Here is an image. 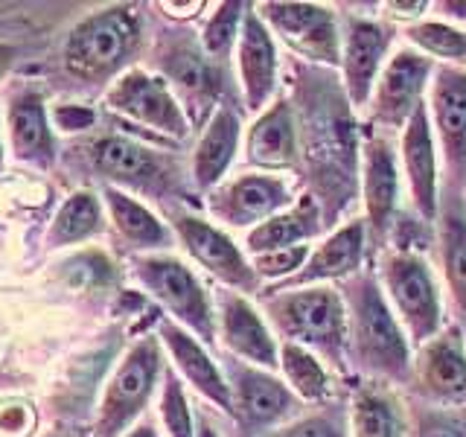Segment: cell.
I'll return each instance as SVG.
<instances>
[{
  "instance_id": "obj_6",
  "label": "cell",
  "mask_w": 466,
  "mask_h": 437,
  "mask_svg": "<svg viewBox=\"0 0 466 437\" xmlns=\"http://www.w3.org/2000/svg\"><path fill=\"white\" fill-rule=\"evenodd\" d=\"M257 15L274 38L289 50L320 65H341V24L339 15L320 4H259Z\"/></svg>"
},
{
  "instance_id": "obj_24",
  "label": "cell",
  "mask_w": 466,
  "mask_h": 437,
  "mask_svg": "<svg viewBox=\"0 0 466 437\" xmlns=\"http://www.w3.org/2000/svg\"><path fill=\"white\" fill-rule=\"evenodd\" d=\"M347 422L350 437H405L408 432L405 408L385 382H370L356 391Z\"/></svg>"
},
{
  "instance_id": "obj_27",
  "label": "cell",
  "mask_w": 466,
  "mask_h": 437,
  "mask_svg": "<svg viewBox=\"0 0 466 437\" xmlns=\"http://www.w3.org/2000/svg\"><path fill=\"white\" fill-rule=\"evenodd\" d=\"M12 149L21 160L47 167L53 164V137L47 126V111L38 94H24L9 108Z\"/></svg>"
},
{
  "instance_id": "obj_14",
  "label": "cell",
  "mask_w": 466,
  "mask_h": 437,
  "mask_svg": "<svg viewBox=\"0 0 466 437\" xmlns=\"http://www.w3.org/2000/svg\"><path fill=\"white\" fill-rule=\"evenodd\" d=\"M172 225H175V233H178V239L184 242L187 254L193 257L204 271L213 274L218 283L239 291V295L259 291L262 280L257 277L254 266L248 262L242 248L233 242L222 228H216L189 213L175 216Z\"/></svg>"
},
{
  "instance_id": "obj_2",
  "label": "cell",
  "mask_w": 466,
  "mask_h": 437,
  "mask_svg": "<svg viewBox=\"0 0 466 437\" xmlns=\"http://www.w3.org/2000/svg\"><path fill=\"white\" fill-rule=\"evenodd\" d=\"M266 320L283 341L309 347L324 361L344 368L347 361V303L329 286L271 289Z\"/></svg>"
},
{
  "instance_id": "obj_20",
  "label": "cell",
  "mask_w": 466,
  "mask_h": 437,
  "mask_svg": "<svg viewBox=\"0 0 466 437\" xmlns=\"http://www.w3.org/2000/svg\"><path fill=\"white\" fill-rule=\"evenodd\" d=\"M364 239H368V225L361 218L341 225L315 248L309 259H306V266L291 280L274 289H300V286H320L332 280H350V277H356L361 271Z\"/></svg>"
},
{
  "instance_id": "obj_18",
  "label": "cell",
  "mask_w": 466,
  "mask_h": 437,
  "mask_svg": "<svg viewBox=\"0 0 466 437\" xmlns=\"http://www.w3.org/2000/svg\"><path fill=\"white\" fill-rule=\"evenodd\" d=\"M361 196L364 225L376 242H385L400 208V158L385 135H373L361 155Z\"/></svg>"
},
{
  "instance_id": "obj_28",
  "label": "cell",
  "mask_w": 466,
  "mask_h": 437,
  "mask_svg": "<svg viewBox=\"0 0 466 437\" xmlns=\"http://www.w3.org/2000/svg\"><path fill=\"white\" fill-rule=\"evenodd\" d=\"M437 242H441L443 283L449 291L451 310L458 312V320L466 335V216H463V210L451 208L441 218Z\"/></svg>"
},
{
  "instance_id": "obj_16",
  "label": "cell",
  "mask_w": 466,
  "mask_h": 437,
  "mask_svg": "<svg viewBox=\"0 0 466 437\" xmlns=\"http://www.w3.org/2000/svg\"><path fill=\"white\" fill-rule=\"evenodd\" d=\"M411 382L422 397L441 405L466 402V339L458 327H443L417 350Z\"/></svg>"
},
{
  "instance_id": "obj_42",
  "label": "cell",
  "mask_w": 466,
  "mask_h": 437,
  "mask_svg": "<svg viewBox=\"0 0 466 437\" xmlns=\"http://www.w3.org/2000/svg\"><path fill=\"white\" fill-rule=\"evenodd\" d=\"M208 4H201V0H196V4H160V9H164L167 15H175V18H196L198 9H204Z\"/></svg>"
},
{
  "instance_id": "obj_33",
  "label": "cell",
  "mask_w": 466,
  "mask_h": 437,
  "mask_svg": "<svg viewBox=\"0 0 466 437\" xmlns=\"http://www.w3.org/2000/svg\"><path fill=\"white\" fill-rule=\"evenodd\" d=\"M245 4H218L216 12L210 15V21L204 24V33H201V50L204 56L222 58L230 56V50H237V41L242 33V24H245Z\"/></svg>"
},
{
  "instance_id": "obj_26",
  "label": "cell",
  "mask_w": 466,
  "mask_h": 437,
  "mask_svg": "<svg viewBox=\"0 0 466 437\" xmlns=\"http://www.w3.org/2000/svg\"><path fill=\"white\" fill-rule=\"evenodd\" d=\"M320 230V216L312 198H300L291 208H286L283 213L271 216L268 222L257 225L254 230H248L245 237V248L248 254H266V251H277V248H291V245H303L312 237H318Z\"/></svg>"
},
{
  "instance_id": "obj_22",
  "label": "cell",
  "mask_w": 466,
  "mask_h": 437,
  "mask_svg": "<svg viewBox=\"0 0 466 437\" xmlns=\"http://www.w3.org/2000/svg\"><path fill=\"white\" fill-rule=\"evenodd\" d=\"M245 160L259 172H280L295 167L298 128L286 99H274L266 111L257 114V120L245 135Z\"/></svg>"
},
{
  "instance_id": "obj_15",
  "label": "cell",
  "mask_w": 466,
  "mask_h": 437,
  "mask_svg": "<svg viewBox=\"0 0 466 437\" xmlns=\"http://www.w3.org/2000/svg\"><path fill=\"white\" fill-rule=\"evenodd\" d=\"M218 341L245 364L262 371L280 368V344L271 324L257 306L239 291H222L218 295Z\"/></svg>"
},
{
  "instance_id": "obj_41",
  "label": "cell",
  "mask_w": 466,
  "mask_h": 437,
  "mask_svg": "<svg viewBox=\"0 0 466 437\" xmlns=\"http://www.w3.org/2000/svg\"><path fill=\"white\" fill-rule=\"evenodd\" d=\"M56 123L62 128H87L94 123V114L91 111H82V108H70V114L62 108L56 114Z\"/></svg>"
},
{
  "instance_id": "obj_9",
  "label": "cell",
  "mask_w": 466,
  "mask_h": 437,
  "mask_svg": "<svg viewBox=\"0 0 466 437\" xmlns=\"http://www.w3.org/2000/svg\"><path fill=\"white\" fill-rule=\"evenodd\" d=\"M230 400L233 414L251 432H271L280 429L295 417H300V400L295 397L283 379H277L271 371L254 368V364H230Z\"/></svg>"
},
{
  "instance_id": "obj_31",
  "label": "cell",
  "mask_w": 466,
  "mask_h": 437,
  "mask_svg": "<svg viewBox=\"0 0 466 437\" xmlns=\"http://www.w3.org/2000/svg\"><path fill=\"white\" fill-rule=\"evenodd\" d=\"M408 44L429 56L431 62H441L449 67H466V29L449 21H417L405 26Z\"/></svg>"
},
{
  "instance_id": "obj_35",
  "label": "cell",
  "mask_w": 466,
  "mask_h": 437,
  "mask_svg": "<svg viewBox=\"0 0 466 437\" xmlns=\"http://www.w3.org/2000/svg\"><path fill=\"white\" fill-rule=\"evenodd\" d=\"M160 420H164L169 437H196L198 434L193 412H189V402H187V393H184V385L172 371L167 373L164 397H160Z\"/></svg>"
},
{
  "instance_id": "obj_39",
  "label": "cell",
  "mask_w": 466,
  "mask_h": 437,
  "mask_svg": "<svg viewBox=\"0 0 466 437\" xmlns=\"http://www.w3.org/2000/svg\"><path fill=\"white\" fill-rule=\"evenodd\" d=\"M385 9H388V18L402 21L405 26H411V24L422 21V15H426L429 4H422V0H417V4H400V0H393V4H385Z\"/></svg>"
},
{
  "instance_id": "obj_30",
  "label": "cell",
  "mask_w": 466,
  "mask_h": 437,
  "mask_svg": "<svg viewBox=\"0 0 466 437\" xmlns=\"http://www.w3.org/2000/svg\"><path fill=\"white\" fill-rule=\"evenodd\" d=\"M106 204L120 237L128 239L135 248H164L169 242V230L164 228V222L149 208H143L140 201L126 196L123 189L108 187Z\"/></svg>"
},
{
  "instance_id": "obj_36",
  "label": "cell",
  "mask_w": 466,
  "mask_h": 437,
  "mask_svg": "<svg viewBox=\"0 0 466 437\" xmlns=\"http://www.w3.org/2000/svg\"><path fill=\"white\" fill-rule=\"evenodd\" d=\"M262 437H350V422H344L339 414L324 412V414L295 417L286 426L271 429Z\"/></svg>"
},
{
  "instance_id": "obj_43",
  "label": "cell",
  "mask_w": 466,
  "mask_h": 437,
  "mask_svg": "<svg viewBox=\"0 0 466 437\" xmlns=\"http://www.w3.org/2000/svg\"><path fill=\"white\" fill-rule=\"evenodd\" d=\"M441 9L449 18V24H458L466 29V0H449V4H441Z\"/></svg>"
},
{
  "instance_id": "obj_19",
  "label": "cell",
  "mask_w": 466,
  "mask_h": 437,
  "mask_svg": "<svg viewBox=\"0 0 466 437\" xmlns=\"http://www.w3.org/2000/svg\"><path fill=\"white\" fill-rule=\"evenodd\" d=\"M237 79L248 111L262 114L271 106L277 87V47L268 26L251 6L245 12V24L237 41Z\"/></svg>"
},
{
  "instance_id": "obj_4",
  "label": "cell",
  "mask_w": 466,
  "mask_h": 437,
  "mask_svg": "<svg viewBox=\"0 0 466 437\" xmlns=\"http://www.w3.org/2000/svg\"><path fill=\"white\" fill-rule=\"evenodd\" d=\"M140 41V18L131 6H111L85 18L65 44V65L85 82L106 79L128 62Z\"/></svg>"
},
{
  "instance_id": "obj_8",
  "label": "cell",
  "mask_w": 466,
  "mask_h": 437,
  "mask_svg": "<svg viewBox=\"0 0 466 437\" xmlns=\"http://www.w3.org/2000/svg\"><path fill=\"white\" fill-rule=\"evenodd\" d=\"M157 373H160V347L155 339H143L140 344L128 350L106 388V397H102L99 405V420H96L99 437H116L131 426V420L149 402Z\"/></svg>"
},
{
  "instance_id": "obj_7",
  "label": "cell",
  "mask_w": 466,
  "mask_h": 437,
  "mask_svg": "<svg viewBox=\"0 0 466 437\" xmlns=\"http://www.w3.org/2000/svg\"><path fill=\"white\" fill-rule=\"evenodd\" d=\"M434 62L414 47H402L379 73L370 94V117L382 128H405L408 120L426 106V94L434 76Z\"/></svg>"
},
{
  "instance_id": "obj_25",
  "label": "cell",
  "mask_w": 466,
  "mask_h": 437,
  "mask_svg": "<svg viewBox=\"0 0 466 437\" xmlns=\"http://www.w3.org/2000/svg\"><path fill=\"white\" fill-rule=\"evenodd\" d=\"M91 158H94V167L106 175V178H114L128 187H152L164 178L160 158L128 137L96 140L91 146Z\"/></svg>"
},
{
  "instance_id": "obj_37",
  "label": "cell",
  "mask_w": 466,
  "mask_h": 437,
  "mask_svg": "<svg viewBox=\"0 0 466 437\" xmlns=\"http://www.w3.org/2000/svg\"><path fill=\"white\" fill-rule=\"evenodd\" d=\"M169 76L175 85L184 87V91L193 97L208 91V67H204L201 56L189 53V50H178L169 58Z\"/></svg>"
},
{
  "instance_id": "obj_21",
  "label": "cell",
  "mask_w": 466,
  "mask_h": 437,
  "mask_svg": "<svg viewBox=\"0 0 466 437\" xmlns=\"http://www.w3.org/2000/svg\"><path fill=\"white\" fill-rule=\"evenodd\" d=\"M160 339H164L169 356L175 359V368L181 371L187 382L193 385L204 400H210L218 412L233 414L228 376L218 371V364L210 359V353L204 350V344L196 339V335L184 330L181 324L164 320V324H160Z\"/></svg>"
},
{
  "instance_id": "obj_17",
  "label": "cell",
  "mask_w": 466,
  "mask_h": 437,
  "mask_svg": "<svg viewBox=\"0 0 466 437\" xmlns=\"http://www.w3.org/2000/svg\"><path fill=\"white\" fill-rule=\"evenodd\" d=\"M400 164L408 184V196H411L417 213L434 222L437 210H441V152H437L434 131L429 120V108L422 106L400 137Z\"/></svg>"
},
{
  "instance_id": "obj_34",
  "label": "cell",
  "mask_w": 466,
  "mask_h": 437,
  "mask_svg": "<svg viewBox=\"0 0 466 437\" xmlns=\"http://www.w3.org/2000/svg\"><path fill=\"white\" fill-rule=\"evenodd\" d=\"M309 245H291V248H277V251H266L251 257V266L257 271V277L262 283H274L283 286L286 280H291L309 259Z\"/></svg>"
},
{
  "instance_id": "obj_29",
  "label": "cell",
  "mask_w": 466,
  "mask_h": 437,
  "mask_svg": "<svg viewBox=\"0 0 466 437\" xmlns=\"http://www.w3.org/2000/svg\"><path fill=\"white\" fill-rule=\"evenodd\" d=\"M280 371L283 382L295 391L300 402H320L332 393V373L327 361L309 347H300L295 341L280 344Z\"/></svg>"
},
{
  "instance_id": "obj_11",
  "label": "cell",
  "mask_w": 466,
  "mask_h": 437,
  "mask_svg": "<svg viewBox=\"0 0 466 437\" xmlns=\"http://www.w3.org/2000/svg\"><path fill=\"white\" fill-rule=\"evenodd\" d=\"M429 120L446 175L466 181V67L437 65L429 85Z\"/></svg>"
},
{
  "instance_id": "obj_45",
  "label": "cell",
  "mask_w": 466,
  "mask_h": 437,
  "mask_svg": "<svg viewBox=\"0 0 466 437\" xmlns=\"http://www.w3.org/2000/svg\"><path fill=\"white\" fill-rule=\"evenodd\" d=\"M12 56H15L12 47H0V73H4V70L12 65Z\"/></svg>"
},
{
  "instance_id": "obj_23",
  "label": "cell",
  "mask_w": 466,
  "mask_h": 437,
  "mask_svg": "<svg viewBox=\"0 0 466 437\" xmlns=\"http://www.w3.org/2000/svg\"><path fill=\"white\" fill-rule=\"evenodd\" d=\"M239 140H242L239 114L230 106H222L210 117V123L204 128V135L193 152V181L201 189H216L222 184L225 172L230 169L233 158H237Z\"/></svg>"
},
{
  "instance_id": "obj_40",
  "label": "cell",
  "mask_w": 466,
  "mask_h": 437,
  "mask_svg": "<svg viewBox=\"0 0 466 437\" xmlns=\"http://www.w3.org/2000/svg\"><path fill=\"white\" fill-rule=\"evenodd\" d=\"M417 437H466L458 422H451L446 417H431L422 422V429L417 432Z\"/></svg>"
},
{
  "instance_id": "obj_10",
  "label": "cell",
  "mask_w": 466,
  "mask_h": 437,
  "mask_svg": "<svg viewBox=\"0 0 466 437\" xmlns=\"http://www.w3.org/2000/svg\"><path fill=\"white\" fill-rule=\"evenodd\" d=\"M286 208H291V184L277 172H242L210 193L216 222L239 230H254Z\"/></svg>"
},
{
  "instance_id": "obj_44",
  "label": "cell",
  "mask_w": 466,
  "mask_h": 437,
  "mask_svg": "<svg viewBox=\"0 0 466 437\" xmlns=\"http://www.w3.org/2000/svg\"><path fill=\"white\" fill-rule=\"evenodd\" d=\"M196 432H198L196 437H222V434H218V432H216V429L210 426V420H208V417H201V420H198Z\"/></svg>"
},
{
  "instance_id": "obj_47",
  "label": "cell",
  "mask_w": 466,
  "mask_h": 437,
  "mask_svg": "<svg viewBox=\"0 0 466 437\" xmlns=\"http://www.w3.org/2000/svg\"><path fill=\"white\" fill-rule=\"evenodd\" d=\"M0 169H4V146H0Z\"/></svg>"
},
{
  "instance_id": "obj_3",
  "label": "cell",
  "mask_w": 466,
  "mask_h": 437,
  "mask_svg": "<svg viewBox=\"0 0 466 437\" xmlns=\"http://www.w3.org/2000/svg\"><path fill=\"white\" fill-rule=\"evenodd\" d=\"M379 283L411 344L422 347L443 332V295L426 257L414 251H385Z\"/></svg>"
},
{
  "instance_id": "obj_32",
  "label": "cell",
  "mask_w": 466,
  "mask_h": 437,
  "mask_svg": "<svg viewBox=\"0 0 466 437\" xmlns=\"http://www.w3.org/2000/svg\"><path fill=\"white\" fill-rule=\"evenodd\" d=\"M102 230V208H99V198L91 193H73L62 210L56 213V222L50 230V242L53 248L58 245H73V242H82L87 237Z\"/></svg>"
},
{
  "instance_id": "obj_13",
  "label": "cell",
  "mask_w": 466,
  "mask_h": 437,
  "mask_svg": "<svg viewBox=\"0 0 466 437\" xmlns=\"http://www.w3.org/2000/svg\"><path fill=\"white\" fill-rule=\"evenodd\" d=\"M393 41V29L382 21L364 18V15H347L341 24V76L344 91L356 108L370 102L373 85L385 70Z\"/></svg>"
},
{
  "instance_id": "obj_5",
  "label": "cell",
  "mask_w": 466,
  "mask_h": 437,
  "mask_svg": "<svg viewBox=\"0 0 466 437\" xmlns=\"http://www.w3.org/2000/svg\"><path fill=\"white\" fill-rule=\"evenodd\" d=\"M135 277L140 286L149 291L155 300H160L175 315L184 330H189L198 341H216V315L208 289L187 269L181 259L157 254L135 259Z\"/></svg>"
},
{
  "instance_id": "obj_38",
  "label": "cell",
  "mask_w": 466,
  "mask_h": 437,
  "mask_svg": "<svg viewBox=\"0 0 466 437\" xmlns=\"http://www.w3.org/2000/svg\"><path fill=\"white\" fill-rule=\"evenodd\" d=\"M29 429H33V414H29L26 405H12L0 412V432H12L15 437H21Z\"/></svg>"
},
{
  "instance_id": "obj_1",
  "label": "cell",
  "mask_w": 466,
  "mask_h": 437,
  "mask_svg": "<svg viewBox=\"0 0 466 437\" xmlns=\"http://www.w3.org/2000/svg\"><path fill=\"white\" fill-rule=\"evenodd\" d=\"M347 303V359L361 373L390 385L411 379V339L393 315L382 283L370 271H359L341 289Z\"/></svg>"
},
{
  "instance_id": "obj_12",
  "label": "cell",
  "mask_w": 466,
  "mask_h": 437,
  "mask_svg": "<svg viewBox=\"0 0 466 437\" xmlns=\"http://www.w3.org/2000/svg\"><path fill=\"white\" fill-rule=\"evenodd\" d=\"M108 106L116 114L128 117L131 123L160 131V135H167L172 140L187 137L189 131L187 114L181 108V102L175 99L167 79L152 76L146 70L123 73L108 91Z\"/></svg>"
},
{
  "instance_id": "obj_46",
  "label": "cell",
  "mask_w": 466,
  "mask_h": 437,
  "mask_svg": "<svg viewBox=\"0 0 466 437\" xmlns=\"http://www.w3.org/2000/svg\"><path fill=\"white\" fill-rule=\"evenodd\" d=\"M126 437H157V432L152 426H137V429H131Z\"/></svg>"
}]
</instances>
